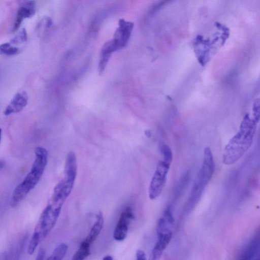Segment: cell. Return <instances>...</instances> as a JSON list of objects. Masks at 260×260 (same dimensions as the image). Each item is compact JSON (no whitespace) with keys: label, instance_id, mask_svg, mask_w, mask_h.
Instances as JSON below:
<instances>
[{"label":"cell","instance_id":"obj_1","mask_svg":"<svg viewBox=\"0 0 260 260\" xmlns=\"http://www.w3.org/2000/svg\"><path fill=\"white\" fill-rule=\"evenodd\" d=\"M72 190L71 188L62 181H59L54 188L52 196L40 215L32 235L40 242L54 228L62 207Z\"/></svg>","mask_w":260,"mask_h":260},{"label":"cell","instance_id":"obj_2","mask_svg":"<svg viewBox=\"0 0 260 260\" xmlns=\"http://www.w3.org/2000/svg\"><path fill=\"white\" fill-rule=\"evenodd\" d=\"M256 123L248 115L242 121L238 132L230 140L222 154L226 165L236 162L251 146L255 134Z\"/></svg>","mask_w":260,"mask_h":260},{"label":"cell","instance_id":"obj_3","mask_svg":"<svg viewBox=\"0 0 260 260\" xmlns=\"http://www.w3.org/2000/svg\"><path fill=\"white\" fill-rule=\"evenodd\" d=\"M48 157L46 148L42 146L35 148V160L29 172L12 193L10 201L12 207L17 206L38 184L47 166Z\"/></svg>","mask_w":260,"mask_h":260},{"label":"cell","instance_id":"obj_4","mask_svg":"<svg viewBox=\"0 0 260 260\" xmlns=\"http://www.w3.org/2000/svg\"><path fill=\"white\" fill-rule=\"evenodd\" d=\"M215 170V164L210 148L204 149L203 161L201 168L195 180L190 199L194 201L198 200L205 187L210 181Z\"/></svg>","mask_w":260,"mask_h":260},{"label":"cell","instance_id":"obj_5","mask_svg":"<svg viewBox=\"0 0 260 260\" xmlns=\"http://www.w3.org/2000/svg\"><path fill=\"white\" fill-rule=\"evenodd\" d=\"M163 158L158 161L149 188V197L154 200L161 194L167 181V176L172 162Z\"/></svg>","mask_w":260,"mask_h":260},{"label":"cell","instance_id":"obj_6","mask_svg":"<svg viewBox=\"0 0 260 260\" xmlns=\"http://www.w3.org/2000/svg\"><path fill=\"white\" fill-rule=\"evenodd\" d=\"M134 218L131 207H126L122 212L113 232L114 239L118 241L124 240L127 236L129 225Z\"/></svg>","mask_w":260,"mask_h":260},{"label":"cell","instance_id":"obj_7","mask_svg":"<svg viewBox=\"0 0 260 260\" xmlns=\"http://www.w3.org/2000/svg\"><path fill=\"white\" fill-rule=\"evenodd\" d=\"M133 27L134 23L132 22L124 19L119 20L118 27L114 33V38L112 39L118 50L127 45Z\"/></svg>","mask_w":260,"mask_h":260},{"label":"cell","instance_id":"obj_8","mask_svg":"<svg viewBox=\"0 0 260 260\" xmlns=\"http://www.w3.org/2000/svg\"><path fill=\"white\" fill-rule=\"evenodd\" d=\"M36 3L34 1L24 2L18 10L12 28L13 32L18 30L24 19L32 17L36 13Z\"/></svg>","mask_w":260,"mask_h":260},{"label":"cell","instance_id":"obj_9","mask_svg":"<svg viewBox=\"0 0 260 260\" xmlns=\"http://www.w3.org/2000/svg\"><path fill=\"white\" fill-rule=\"evenodd\" d=\"M28 95L26 91L22 90L17 92L12 98L4 111L5 116L21 112L26 106Z\"/></svg>","mask_w":260,"mask_h":260},{"label":"cell","instance_id":"obj_10","mask_svg":"<svg viewBox=\"0 0 260 260\" xmlns=\"http://www.w3.org/2000/svg\"><path fill=\"white\" fill-rule=\"evenodd\" d=\"M172 237V233L157 235V240L155 243L148 260H159L164 250L168 246Z\"/></svg>","mask_w":260,"mask_h":260},{"label":"cell","instance_id":"obj_11","mask_svg":"<svg viewBox=\"0 0 260 260\" xmlns=\"http://www.w3.org/2000/svg\"><path fill=\"white\" fill-rule=\"evenodd\" d=\"M174 222L172 210L171 207H168L158 221L156 228L157 235L172 233V229Z\"/></svg>","mask_w":260,"mask_h":260},{"label":"cell","instance_id":"obj_12","mask_svg":"<svg viewBox=\"0 0 260 260\" xmlns=\"http://www.w3.org/2000/svg\"><path fill=\"white\" fill-rule=\"evenodd\" d=\"M118 50L114 45L112 40L106 42L102 46L101 51L100 58L98 65L99 74H102L107 66V64L114 52Z\"/></svg>","mask_w":260,"mask_h":260},{"label":"cell","instance_id":"obj_13","mask_svg":"<svg viewBox=\"0 0 260 260\" xmlns=\"http://www.w3.org/2000/svg\"><path fill=\"white\" fill-rule=\"evenodd\" d=\"M77 172V163L76 155L73 151L68 153L64 167V177L75 181Z\"/></svg>","mask_w":260,"mask_h":260},{"label":"cell","instance_id":"obj_14","mask_svg":"<svg viewBox=\"0 0 260 260\" xmlns=\"http://www.w3.org/2000/svg\"><path fill=\"white\" fill-rule=\"evenodd\" d=\"M104 224L103 213L99 211L96 215V220L92 225L89 234L84 240L91 245L100 234Z\"/></svg>","mask_w":260,"mask_h":260},{"label":"cell","instance_id":"obj_15","mask_svg":"<svg viewBox=\"0 0 260 260\" xmlns=\"http://www.w3.org/2000/svg\"><path fill=\"white\" fill-rule=\"evenodd\" d=\"M68 250V246L64 243L59 244L51 254L45 260H63Z\"/></svg>","mask_w":260,"mask_h":260},{"label":"cell","instance_id":"obj_16","mask_svg":"<svg viewBox=\"0 0 260 260\" xmlns=\"http://www.w3.org/2000/svg\"><path fill=\"white\" fill-rule=\"evenodd\" d=\"M19 49L13 46L10 43H5L0 45V54L12 56L17 54Z\"/></svg>","mask_w":260,"mask_h":260},{"label":"cell","instance_id":"obj_17","mask_svg":"<svg viewBox=\"0 0 260 260\" xmlns=\"http://www.w3.org/2000/svg\"><path fill=\"white\" fill-rule=\"evenodd\" d=\"M27 39V32L25 28H22L17 35L10 41L11 44H19L25 42Z\"/></svg>","mask_w":260,"mask_h":260},{"label":"cell","instance_id":"obj_18","mask_svg":"<svg viewBox=\"0 0 260 260\" xmlns=\"http://www.w3.org/2000/svg\"><path fill=\"white\" fill-rule=\"evenodd\" d=\"M136 260H147L146 254L142 250H138L136 252Z\"/></svg>","mask_w":260,"mask_h":260},{"label":"cell","instance_id":"obj_19","mask_svg":"<svg viewBox=\"0 0 260 260\" xmlns=\"http://www.w3.org/2000/svg\"><path fill=\"white\" fill-rule=\"evenodd\" d=\"M45 255V252L43 249H41L36 258V260H44Z\"/></svg>","mask_w":260,"mask_h":260},{"label":"cell","instance_id":"obj_20","mask_svg":"<svg viewBox=\"0 0 260 260\" xmlns=\"http://www.w3.org/2000/svg\"><path fill=\"white\" fill-rule=\"evenodd\" d=\"M84 258L80 256L77 252L74 254L72 260H84Z\"/></svg>","mask_w":260,"mask_h":260},{"label":"cell","instance_id":"obj_21","mask_svg":"<svg viewBox=\"0 0 260 260\" xmlns=\"http://www.w3.org/2000/svg\"><path fill=\"white\" fill-rule=\"evenodd\" d=\"M103 260H113V258L110 255H106L103 258Z\"/></svg>","mask_w":260,"mask_h":260},{"label":"cell","instance_id":"obj_22","mask_svg":"<svg viewBox=\"0 0 260 260\" xmlns=\"http://www.w3.org/2000/svg\"><path fill=\"white\" fill-rule=\"evenodd\" d=\"M5 162L0 161V171L5 167Z\"/></svg>","mask_w":260,"mask_h":260},{"label":"cell","instance_id":"obj_23","mask_svg":"<svg viewBox=\"0 0 260 260\" xmlns=\"http://www.w3.org/2000/svg\"><path fill=\"white\" fill-rule=\"evenodd\" d=\"M2 130L1 128H0V143H1V139H2Z\"/></svg>","mask_w":260,"mask_h":260},{"label":"cell","instance_id":"obj_24","mask_svg":"<svg viewBox=\"0 0 260 260\" xmlns=\"http://www.w3.org/2000/svg\"><path fill=\"white\" fill-rule=\"evenodd\" d=\"M255 260H260L259 257H257V258H256Z\"/></svg>","mask_w":260,"mask_h":260}]
</instances>
